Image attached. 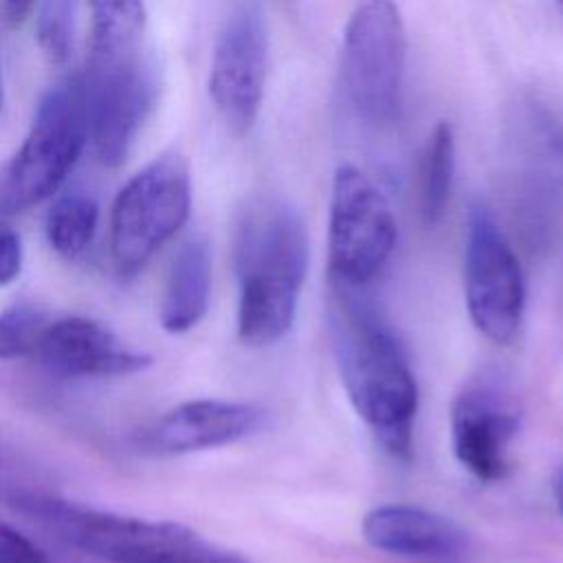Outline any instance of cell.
<instances>
[{
    "label": "cell",
    "instance_id": "cell-1",
    "mask_svg": "<svg viewBox=\"0 0 563 563\" xmlns=\"http://www.w3.org/2000/svg\"><path fill=\"white\" fill-rule=\"evenodd\" d=\"M328 282V330L347 398L378 444L405 460L418 411V385L407 354L365 288Z\"/></svg>",
    "mask_w": 563,
    "mask_h": 563
},
{
    "label": "cell",
    "instance_id": "cell-2",
    "mask_svg": "<svg viewBox=\"0 0 563 563\" xmlns=\"http://www.w3.org/2000/svg\"><path fill=\"white\" fill-rule=\"evenodd\" d=\"M238 277V336L253 347L273 345L295 323L308 271L301 213L284 198H257L233 235Z\"/></svg>",
    "mask_w": 563,
    "mask_h": 563
},
{
    "label": "cell",
    "instance_id": "cell-3",
    "mask_svg": "<svg viewBox=\"0 0 563 563\" xmlns=\"http://www.w3.org/2000/svg\"><path fill=\"white\" fill-rule=\"evenodd\" d=\"M11 506L62 543L108 563H249L178 521L99 510L46 493H15Z\"/></svg>",
    "mask_w": 563,
    "mask_h": 563
},
{
    "label": "cell",
    "instance_id": "cell-4",
    "mask_svg": "<svg viewBox=\"0 0 563 563\" xmlns=\"http://www.w3.org/2000/svg\"><path fill=\"white\" fill-rule=\"evenodd\" d=\"M90 141L81 75L51 86L33 123L0 176V213L13 216L51 198Z\"/></svg>",
    "mask_w": 563,
    "mask_h": 563
},
{
    "label": "cell",
    "instance_id": "cell-5",
    "mask_svg": "<svg viewBox=\"0 0 563 563\" xmlns=\"http://www.w3.org/2000/svg\"><path fill=\"white\" fill-rule=\"evenodd\" d=\"M407 33L394 0H361L341 46L343 92L358 119L389 125L402 108Z\"/></svg>",
    "mask_w": 563,
    "mask_h": 563
},
{
    "label": "cell",
    "instance_id": "cell-6",
    "mask_svg": "<svg viewBox=\"0 0 563 563\" xmlns=\"http://www.w3.org/2000/svg\"><path fill=\"white\" fill-rule=\"evenodd\" d=\"M191 211L187 161L163 154L136 172L117 194L110 211V251L123 275H134L172 240Z\"/></svg>",
    "mask_w": 563,
    "mask_h": 563
},
{
    "label": "cell",
    "instance_id": "cell-7",
    "mask_svg": "<svg viewBox=\"0 0 563 563\" xmlns=\"http://www.w3.org/2000/svg\"><path fill=\"white\" fill-rule=\"evenodd\" d=\"M396 238V218L378 185L363 169L341 165L330 194L328 279L367 288L389 264Z\"/></svg>",
    "mask_w": 563,
    "mask_h": 563
},
{
    "label": "cell",
    "instance_id": "cell-8",
    "mask_svg": "<svg viewBox=\"0 0 563 563\" xmlns=\"http://www.w3.org/2000/svg\"><path fill=\"white\" fill-rule=\"evenodd\" d=\"M464 299L475 328L497 341L510 343L523 319L526 284L521 264L484 205H473L464 242Z\"/></svg>",
    "mask_w": 563,
    "mask_h": 563
},
{
    "label": "cell",
    "instance_id": "cell-9",
    "mask_svg": "<svg viewBox=\"0 0 563 563\" xmlns=\"http://www.w3.org/2000/svg\"><path fill=\"white\" fill-rule=\"evenodd\" d=\"M90 143L108 167L121 165L156 101L152 64L141 55L88 64L81 75Z\"/></svg>",
    "mask_w": 563,
    "mask_h": 563
},
{
    "label": "cell",
    "instance_id": "cell-10",
    "mask_svg": "<svg viewBox=\"0 0 563 563\" xmlns=\"http://www.w3.org/2000/svg\"><path fill=\"white\" fill-rule=\"evenodd\" d=\"M268 75V24L260 4L238 7L224 22L209 73L211 101L235 134L253 128Z\"/></svg>",
    "mask_w": 563,
    "mask_h": 563
},
{
    "label": "cell",
    "instance_id": "cell-11",
    "mask_svg": "<svg viewBox=\"0 0 563 563\" xmlns=\"http://www.w3.org/2000/svg\"><path fill=\"white\" fill-rule=\"evenodd\" d=\"M519 418L515 396L497 376L471 380L451 407V442L457 462L479 482L504 479Z\"/></svg>",
    "mask_w": 563,
    "mask_h": 563
},
{
    "label": "cell",
    "instance_id": "cell-12",
    "mask_svg": "<svg viewBox=\"0 0 563 563\" xmlns=\"http://www.w3.org/2000/svg\"><path fill=\"white\" fill-rule=\"evenodd\" d=\"M266 413L253 402L200 398L176 405L156 418L139 444L158 455H180L244 440L262 429Z\"/></svg>",
    "mask_w": 563,
    "mask_h": 563
},
{
    "label": "cell",
    "instance_id": "cell-13",
    "mask_svg": "<svg viewBox=\"0 0 563 563\" xmlns=\"http://www.w3.org/2000/svg\"><path fill=\"white\" fill-rule=\"evenodd\" d=\"M42 365L64 378L128 376L152 365V356L123 345L103 323L86 317L51 321L35 350Z\"/></svg>",
    "mask_w": 563,
    "mask_h": 563
},
{
    "label": "cell",
    "instance_id": "cell-14",
    "mask_svg": "<svg viewBox=\"0 0 563 563\" xmlns=\"http://www.w3.org/2000/svg\"><path fill=\"white\" fill-rule=\"evenodd\" d=\"M361 532L374 550L402 559L449 563L466 550V532L455 521L409 504L372 508Z\"/></svg>",
    "mask_w": 563,
    "mask_h": 563
},
{
    "label": "cell",
    "instance_id": "cell-15",
    "mask_svg": "<svg viewBox=\"0 0 563 563\" xmlns=\"http://www.w3.org/2000/svg\"><path fill=\"white\" fill-rule=\"evenodd\" d=\"M211 297V253L202 238L187 240L172 260L161 299V325L183 334L207 314Z\"/></svg>",
    "mask_w": 563,
    "mask_h": 563
},
{
    "label": "cell",
    "instance_id": "cell-16",
    "mask_svg": "<svg viewBox=\"0 0 563 563\" xmlns=\"http://www.w3.org/2000/svg\"><path fill=\"white\" fill-rule=\"evenodd\" d=\"M88 64L119 62L143 53L147 11L143 0H88Z\"/></svg>",
    "mask_w": 563,
    "mask_h": 563
},
{
    "label": "cell",
    "instance_id": "cell-17",
    "mask_svg": "<svg viewBox=\"0 0 563 563\" xmlns=\"http://www.w3.org/2000/svg\"><path fill=\"white\" fill-rule=\"evenodd\" d=\"M455 172V141L449 123H438L427 139L420 161V213L427 224L442 218L451 198Z\"/></svg>",
    "mask_w": 563,
    "mask_h": 563
},
{
    "label": "cell",
    "instance_id": "cell-18",
    "mask_svg": "<svg viewBox=\"0 0 563 563\" xmlns=\"http://www.w3.org/2000/svg\"><path fill=\"white\" fill-rule=\"evenodd\" d=\"M99 222V207L95 198L73 191L53 202L46 213V238L62 257L81 255L95 238Z\"/></svg>",
    "mask_w": 563,
    "mask_h": 563
},
{
    "label": "cell",
    "instance_id": "cell-19",
    "mask_svg": "<svg viewBox=\"0 0 563 563\" xmlns=\"http://www.w3.org/2000/svg\"><path fill=\"white\" fill-rule=\"evenodd\" d=\"M46 314L35 306H11L0 312V361L29 356L37 350L44 330L48 328Z\"/></svg>",
    "mask_w": 563,
    "mask_h": 563
},
{
    "label": "cell",
    "instance_id": "cell-20",
    "mask_svg": "<svg viewBox=\"0 0 563 563\" xmlns=\"http://www.w3.org/2000/svg\"><path fill=\"white\" fill-rule=\"evenodd\" d=\"M37 42L53 64H64L73 46V0H42Z\"/></svg>",
    "mask_w": 563,
    "mask_h": 563
},
{
    "label": "cell",
    "instance_id": "cell-21",
    "mask_svg": "<svg viewBox=\"0 0 563 563\" xmlns=\"http://www.w3.org/2000/svg\"><path fill=\"white\" fill-rule=\"evenodd\" d=\"M0 563H53L31 539L0 521Z\"/></svg>",
    "mask_w": 563,
    "mask_h": 563
},
{
    "label": "cell",
    "instance_id": "cell-22",
    "mask_svg": "<svg viewBox=\"0 0 563 563\" xmlns=\"http://www.w3.org/2000/svg\"><path fill=\"white\" fill-rule=\"evenodd\" d=\"M24 262V249L20 235L0 222V286H9L18 279Z\"/></svg>",
    "mask_w": 563,
    "mask_h": 563
},
{
    "label": "cell",
    "instance_id": "cell-23",
    "mask_svg": "<svg viewBox=\"0 0 563 563\" xmlns=\"http://www.w3.org/2000/svg\"><path fill=\"white\" fill-rule=\"evenodd\" d=\"M35 2H37V0H2L4 11H7V15H9L11 22H22V20L31 13V9L35 7Z\"/></svg>",
    "mask_w": 563,
    "mask_h": 563
},
{
    "label": "cell",
    "instance_id": "cell-24",
    "mask_svg": "<svg viewBox=\"0 0 563 563\" xmlns=\"http://www.w3.org/2000/svg\"><path fill=\"white\" fill-rule=\"evenodd\" d=\"M552 497H554V504H556L559 512L563 515V464L552 475Z\"/></svg>",
    "mask_w": 563,
    "mask_h": 563
}]
</instances>
